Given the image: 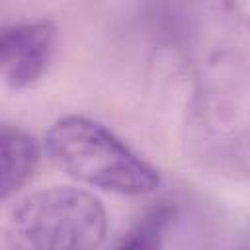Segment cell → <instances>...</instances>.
I'll use <instances>...</instances> for the list:
<instances>
[{"label": "cell", "mask_w": 250, "mask_h": 250, "mask_svg": "<svg viewBox=\"0 0 250 250\" xmlns=\"http://www.w3.org/2000/svg\"><path fill=\"white\" fill-rule=\"evenodd\" d=\"M49 158L70 178L121 195L150 193L160 176L102 123L84 115H66L45 135Z\"/></svg>", "instance_id": "obj_1"}, {"label": "cell", "mask_w": 250, "mask_h": 250, "mask_svg": "<svg viewBox=\"0 0 250 250\" xmlns=\"http://www.w3.org/2000/svg\"><path fill=\"white\" fill-rule=\"evenodd\" d=\"M12 230L29 250H98L107 234V213L94 193L53 186L16 205Z\"/></svg>", "instance_id": "obj_2"}, {"label": "cell", "mask_w": 250, "mask_h": 250, "mask_svg": "<svg viewBox=\"0 0 250 250\" xmlns=\"http://www.w3.org/2000/svg\"><path fill=\"white\" fill-rule=\"evenodd\" d=\"M55 47V25L51 21H23L2 29L0 64L4 82L21 90L33 84L49 64Z\"/></svg>", "instance_id": "obj_3"}, {"label": "cell", "mask_w": 250, "mask_h": 250, "mask_svg": "<svg viewBox=\"0 0 250 250\" xmlns=\"http://www.w3.org/2000/svg\"><path fill=\"white\" fill-rule=\"evenodd\" d=\"M39 160L35 139L20 129L4 125L0 131V195L8 199L33 174Z\"/></svg>", "instance_id": "obj_4"}, {"label": "cell", "mask_w": 250, "mask_h": 250, "mask_svg": "<svg viewBox=\"0 0 250 250\" xmlns=\"http://www.w3.org/2000/svg\"><path fill=\"white\" fill-rule=\"evenodd\" d=\"M174 211L168 205H158L148 211L115 246V250H162L164 230Z\"/></svg>", "instance_id": "obj_5"}]
</instances>
